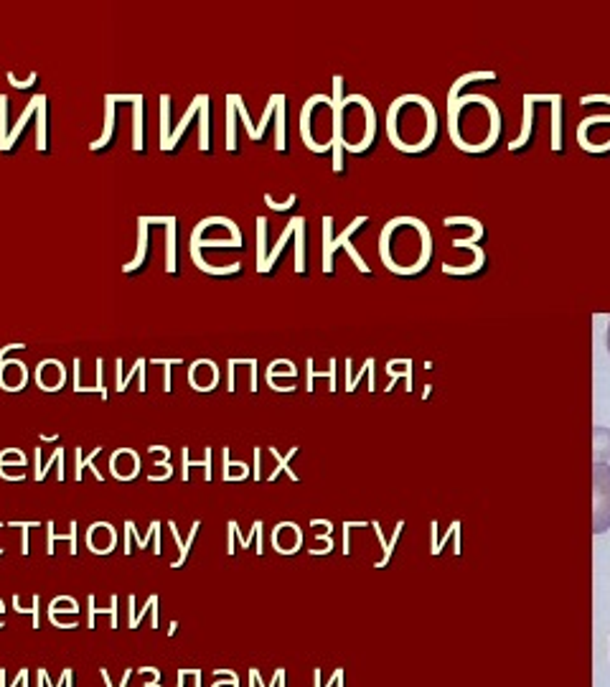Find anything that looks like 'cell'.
<instances>
[{
  "label": "cell",
  "instance_id": "cell-1",
  "mask_svg": "<svg viewBox=\"0 0 610 687\" xmlns=\"http://www.w3.org/2000/svg\"><path fill=\"white\" fill-rule=\"evenodd\" d=\"M430 255V232L420 222L407 220V242H399L394 232L384 227L381 232V260L399 275H412L425 268Z\"/></svg>",
  "mask_w": 610,
  "mask_h": 687
},
{
  "label": "cell",
  "instance_id": "cell-6",
  "mask_svg": "<svg viewBox=\"0 0 610 687\" xmlns=\"http://www.w3.org/2000/svg\"><path fill=\"white\" fill-rule=\"evenodd\" d=\"M67 382V369L56 362V359H46L36 367V384L43 392H56Z\"/></svg>",
  "mask_w": 610,
  "mask_h": 687
},
{
  "label": "cell",
  "instance_id": "cell-35",
  "mask_svg": "<svg viewBox=\"0 0 610 687\" xmlns=\"http://www.w3.org/2000/svg\"><path fill=\"white\" fill-rule=\"evenodd\" d=\"M54 440H59V436H41V443H54Z\"/></svg>",
  "mask_w": 610,
  "mask_h": 687
},
{
  "label": "cell",
  "instance_id": "cell-23",
  "mask_svg": "<svg viewBox=\"0 0 610 687\" xmlns=\"http://www.w3.org/2000/svg\"><path fill=\"white\" fill-rule=\"evenodd\" d=\"M49 614H79V603L72 596L54 598L49 606Z\"/></svg>",
  "mask_w": 610,
  "mask_h": 687
},
{
  "label": "cell",
  "instance_id": "cell-11",
  "mask_svg": "<svg viewBox=\"0 0 610 687\" xmlns=\"http://www.w3.org/2000/svg\"><path fill=\"white\" fill-rule=\"evenodd\" d=\"M115 94H107V99H104V110H107V122H104V133L99 140H94L89 146V151H102V148H107L109 143H112V135H115Z\"/></svg>",
  "mask_w": 610,
  "mask_h": 687
},
{
  "label": "cell",
  "instance_id": "cell-20",
  "mask_svg": "<svg viewBox=\"0 0 610 687\" xmlns=\"http://www.w3.org/2000/svg\"><path fill=\"white\" fill-rule=\"evenodd\" d=\"M99 453H102V448H94L89 453V456H87L85 461H82V450H77V474H74V479L82 481V471H85V468H92V471H94V479L102 481V484H104V474L99 471L97 466H94V458H97Z\"/></svg>",
  "mask_w": 610,
  "mask_h": 687
},
{
  "label": "cell",
  "instance_id": "cell-34",
  "mask_svg": "<svg viewBox=\"0 0 610 687\" xmlns=\"http://www.w3.org/2000/svg\"><path fill=\"white\" fill-rule=\"evenodd\" d=\"M38 672H41V677H43V682H46V685H49V672H46V669H38ZM61 680H64V672H61ZM61 680H59V682H56V685H54V687H61Z\"/></svg>",
  "mask_w": 610,
  "mask_h": 687
},
{
  "label": "cell",
  "instance_id": "cell-27",
  "mask_svg": "<svg viewBox=\"0 0 610 687\" xmlns=\"http://www.w3.org/2000/svg\"><path fill=\"white\" fill-rule=\"evenodd\" d=\"M8 527H18L21 529V535H23V548H21V553L28 555V529L31 527H41V524H38V522H11Z\"/></svg>",
  "mask_w": 610,
  "mask_h": 687
},
{
  "label": "cell",
  "instance_id": "cell-18",
  "mask_svg": "<svg viewBox=\"0 0 610 687\" xmlns=\"http://www.w3.org/2000/svg\"><path fill=\"white\" fill-rule=\"evenodd\" d=\"M168 524H170V532H173L175 542H178V558H175L173 563H170V568H183V563H186V558H188V548H191V542H194V537H196V532H199V524L201 522L191 524V532H188L186 545L181 542V535H178V527H175V522H168Z\"/></svg>",
  "mask_w": 610,
  "mask_h": 687
},
{
  "label": "cell",
  "instance_id": "cell-25",
  "mask_svg": "<svg viewBox=\"0 0 610 687\" xmlns=\"http://www.w3.org/2000/svg\"><path fill=\"white\" fill-rule=\"evenodd\" d=\"M79 614H49L51 624L59 629H77L79 627Z\"/></svg>",
  "mask_w": 610,
  "mask_h": 687
},
{
  "label": "cell",
  "instance_id": "cell-12",
  "mask_svg": "<svg viewBox=\"0 0 610 687\" xmlns=\"http://www.w3.org/2000/svg\"><path fill=\"white\" fill-rule=\"evenodd\" d=\"M87 603H89V619H87V629H94V621H97V616H107L109 629H117V596L109 598V606H94V596L87 598Z\"/></svg>",
  "mask_w": 610,
  "mask_h": 687
},
{
  "label": "cell",
  "instance_id": "cell-7",
  "mask_svg": "<svg viewBox=\"0 0 610 687\" xmlns=\"http://www.w3.org/2000/svg\"><path fill=\"white\" fill-rule=\"evenodd\" d=\"M109 468H112V476L117 481H133L140 474V456L130 448H120L112 453Z\"/></svg>",
  "mask_w": 610,
  "mask_h": 687
},
{
  "label": "cell",
  "instance_id": "cell-3",
  "mask_svg": "<svg viewBox=\"0 0 610 687\" xmlns=\"http://www.w3.org/2000/svg\"><path fill=\"white\" fill-rule=\"evenodd\" d=\"M364 222H366V217H356V220H354V225H351L339 239H331V217H326V222H323V234H326V239H323V255H326V260H323V270H326V273H333V255H336L341 247L349 249V255L356 260V265H359V270H361V273H369L366 265L359 260V252L349 244V237L364 225Z\"/></svg>",
  "mask_w": 610,
  "mask_h": 687
},
{
  "label": "cell",
  "instance_id": "cell-5",
  "mask_svg": "<svg viewBox=\"0 0 610 687\" xmlns=\"http://www.w3.org/2000/svg\"><path fill=\"white\" fill-rule=\"evenodd\" d=\"M188 382L196 392H212L219 382V369L212 359H199L188 369Z\"/></svg>",
  "mask_w": 610,
  "mask_h": 687
},
{
  "label": "cell",
  "instance_id": "cell-4",
  "mask_svg": "<svg viewBox=\"0 0 610 687\" xmlns=\"http://www.w3.org/2000/svg\"><path fill=\"white\" fill-rule=\"evenodd\" d=\"M117 545V532L109 522H94L87 532V548L94 555H109Z\"/></svg>",
  "mask_w": 610,
  "mask_h": 687
},
{
  "label": "cell",
  "instance_id": "cell-13",
  "mask_svg": "<svg viewBox=\"0 0 610 687\" xmlns=\"http://www.w3.org/2000/svg\"><path fill=\"white\" fill-rule=\"evenodd\" d=\"M592 456L595 463H610V431L603 426H595L592 431Z\"/></svg>",
  "mask_w": 610,
  "mask_h": 687
},
{
  "label": "cell",
  "instance_id": "cell-26",
  "mask_svg": "<svg viewBox=\"0 0 610 687\" xmlns=\"http://www.w3.org/2000/svg\"><path fill=\"white\" fill-rule=\"evenodd\" d=\"M257 237H260V262H257V270L265 273L267 270V260H265V237H267V225L265 220L257 222Z\"/></svg>",
  "mask_w": 610,
  "mask_h": 687
},
{
  "label": "cell",
  "instance_id": "cell-39",
  "mask_svg": "<svg viewBox=\"0 0 610 687\" xmlns=\"http://www.w3.org/2000/svg\"><path fill=\"white\" fill-rule=\"evenodd\" d=\"M3 611H6V606H3V601H0V616H3Z\"/></svg>",
  "mask_w": 610,
  "mask_h": 687
},
{
  "label": "cell",
  "instance_id": "cell-36",
  "mask_svg": "<svg viewBox=\"0 0 610 687\" xmlns=\"http://www.w3.org/2000/svg\"><path fill=\"white\" fill-rule=\"evenodd\" d=\"M175 629H178V621H170V627H168V634H175Z\"/></svg>",
  "mask_w": 610,
  "mask_h": 687
},
{
  "label": "cell",
  "instance_id": "cell-2",
  "mask_svg": "<svg viewBox=\"0 0 610 687\" xmlns=\"http://www.w3.org/2000/svg\"><path fill=\"white\" fill-rule=\"evenodd\" d=\"M610 529V463L592 466V532Z\"/></svg>",
  "mask_w": 610,
  "mask_h": 687
},
{
  "label": "cell",
  "instance_id": "cell-10",
  "mask_svg": "<svg viewBox=\"0 0 610 687\" xmlns=\"http://www.w3.org/2000/svg\"><path fill=\"white\" fill-rule=\"evenodd\" d=\"M135 107V138H133V151L140 153L146 151V97L135 94L133 97Z\"/></svg>",
  "mask_w": 610,
  "mask_h": 687
},
{
  "label": "cell",
  "instance_id": "cell-17",
  "mask_svg": "<svg viewBox=\"0 0 610 687\" xmlns=\"http://www.w3.org/2000/svg\"><path fill=\"white\" fill-rule=\"evenodd\" d=\"M36 148L38 151H49V120H46V94H41L36 110Z\"/></svg>",
  "mask_w": 610,
  "mask_h": 687
},
{
  "label": "cell",
  "instance_id": "cell-28",
  "mask_svg": "<svg viewBox=\"0 0 610 687\" xmlns=\"http://www.w3.org/2000/svg\"><path fill=\"white\" fill-rule=\"evenodd\" d=\"M153 364H160L165 369V392H170V367L173 364H183L181 359H153Z\"/></svg>",
  "mask_w": 610,
  "mask_h": 687
},
{
  "label": "cell",
  "instance_id": "cell-15",
  "mask_svg": "<svg viewBox=\"0 0 610 687\" xmlns=\"http://www.w3.org/2000/svg\"><path fill=\"white\" fill-rule=\"evenodd\" d=\"M46 529H49V537H46V553L54 555V542L64 540V542H69V545H72V548H69V553L77 555V522H74V519L69 522V532H61V535H56L54 522H46Z\"/></svg>",
  "mask_w": 610,
  "mask_h": 687
},
{
  "label": "cell",
  "instance_id": "cell-40",
  "mask_svg": "<svg viewBox=\"0 0 610 687\" xmlns=\"http://www.w3.org/2000/svg\"><path fill=\"white\" fill-rule=\"evenodd\" d=\"M3 627H6V621H3V616H0V629H3Z\"/></svg>",
  "mask_w": 610,
  "mask_h": 687
},
{
  "label": "cell",
  "instance_id": "cell-29",
  "mask_svg": "<svg viewBox=\"0 0 610 687\" xmlns=\"http://www.w3.org/2000/svg\"><path fill=\"white\" fill-rule=\"evenodd\" d=\"M36 80H38V74L36 72H31L26 80H18L16 74L13 72H8V82H11L13 87H18V90H26V87H31V85H36Z\"/></svg>",
  "mask_w": 610,
  "mask_h": 687
},
{
  "label": "cell",
  "instance_id": "cell-21",
  "mask_svg": "<svg viewBox=\"0 0 610 687\" xmlns=\"http://www.w3.org/2000/svg\"><path fill=\"white\" fill-rule=\"evenodd\" d=\"M13 608L18 614H31L33 616V629H41V596H33V606H21V598L13 596Z\"/></svg>",
  "mask_w": 610,
  "mask_h": 687
},
{
  "label": "cell",
  "instance_id": "cell-8",
  "mask_svg": "<svg viewBox=\"0 0 610 687\" xmlns=\"http://www.w3.org/2000/svg\"><path fill=\"white\" fill-rule=\"evenodd\" d=\"M28 382V369H26L23 362L18 359H3L0 362V387L6 392H18V389L26 387Z\"/></svg>",
  "mask_w": 610,
  "mask_h": 687
},
{
  "label": "cell",
  "instance_id": "cell-19",
  "mask_svg": "<svg viewBox=\"0 0 610 687\" xmlns=\"http://www.w3.org/2000/svg\"><path fill=\"white\" fill-rule=\"evenodd\" d=\"M165 270L175 275V217L165 220Z\"/></svg>",
  "mask_w": 610,
  "mask_h": 687
},
{
  "label": "cell",
  "instance_id": "cell-14",
  "mask_svg": "<svg viewBox=\"0 0 610 687\" xmlns=\"http://www.w3.org/2000/svg\"><path fill=\"white\" fill-rule=\"evenodd\" d=\"M199 107H201V94L194 99V102H191V107H188V112H186V115H183V120L178 122V128H175L173 133L168 135V140H165V143H160V148H163V151H175V146H178V140H181V135L186 133V128H188V125H191V117L199 115Z\"/></svg>",
  "mask_w": 610,
  "mask_h": 687
},
{
  "label": "cell",
  "instance_id": "cell-30",
  "mask_svg": "<svg viewBox=\"0 0 610 687\" xmlns=\"http://www.w3.org/2000/svg\"><path fill=\"white\" fill-rule=\"evenodd\" d=\"M143 369H146V359H138V362H135V367H133V369H130V374H127V377L122 379V382H117V392H125V389H127V382H130V379H133L135 374H140V372H143Z\"/></svg>",
  "mask_w": 610,
  "mask_h": 687
},
{
  "label": "cell",
  "instance_id": "cell-38",
  "mask_svg": "<svg viewBox=\"0 0 610 687\" xmlns=\"http://www.w3.org/2000/svg\"><path fill=\"white\" fill-rule=\"evenodd\" d=\"M608 352H610V323H608Z\"/></svg>",
  "mask_w": 610,
  "mask_h": 687
},
{
  "label": "cell",
  "instance_id": "cell-32",
  "mask_svg": "<svg viewBox=\"0 0 610 687\" xmlns=\"http://www.w3.org/2000/svg\"><path fill=\"white\" fill-rule=\"evenodd\" d=\"M138 672H140V675H148V677H151V682H148V685H143V687H160V685H158V680H160V669H156V667H140Z\"/></svg>",
  "mask_w": 610,
  "mask_h": 687
},
{
  "label": "cell",
  "instance_id": "cell-37",
  "mask_svg": "<svg viewBox=\"0 0 610 687\" xmlns=\"http://www.w3.org/2000/svg\"><path fill=\"white\" fill-rule=\"evenodd\" d=\"M214 687H236V685H234V682H227V685H222V682H217V685H214Z\"/></svg>",
  "mask_w": 610,
  "mask_h": 687
},
{
  "label": "cell",
  "instance_id": "cell-9",
  "mask_svg": "<svg viewBox=\"0 0 610 687\" xmlns=\"http://www.w3.org/2000/svg\"><path fill=\"white\" fill-rule=\"evenodd\" d=\"M148 252H151V220L148 217H140L138 220V252H135L133 262H127L125 273H135L148 262Z\"/></svg>",
  "mask_w": 610,
  "mask_h": 687
},
{
  "label": "cell",
  "instance_id": "cell-16",
  "mask_svg": "<svg viewBox=\"0 0 610 687\" xmlns=\"http://www.w3.org/2000/svg\"><path fill=\"white\" fill-rule=\"evenodd\" d=\"M127 629H138L140 621H143V616L146 614H156L158 616V596H151L148 598V603L143 606V611H135V596L127 598Z\"/></svg>",
  "mask_w": 610,
  "mask_h": 687
},
{
  "label": "cell",
  "instance_id": "cell-31",
  "mask_svg": "<svg viewBox=\"0 0 610 687\" xmlns=\"http://www.w3.org/2000/svg\"><path fill=\"white\" fill-rule=\"evenodd\" d=\"M61 458H64V448H56V450H54V456H51V463H46V466H43L41 471H36V481L46 479V474H49V468L54 466V463H59Z\"/></svg>",
  "mask_w": 610,
  "mask_h": 687
},
{
  "label": "cell",
  "instance_id": "cell-24",
  "mask_svg": "<svg viewBox=\"0 0 610 687\" xmlns=\"http://www.w3.org/2000/svg\"><path fill=\"white\" fill-rule=\"evenodd\" d=\"M8 466H18L23 468L26 466V453L18 448H8L0 453V468H8Z\"/></svg>",
  "mask_w": 610,
  "mask_h": 687
},
{
  "label": "cell",
  "instance_id": "cell-22",
  "mask_svg": "<svg viewBox=\"0 0 610 687\" xmlns=\"http://www.w3.org/2000/svg\"><path fill=\"white\" fill-rule=\"evenodd\" d=\"M125 529L130 532V537H135V540H138V548H146L148 542H151V537L160 535V522H158V519H153L151 529H148V535H138V532H135V522H125Z\"/></svg>",
  "mask_w": 610,
  "mask_h": 687
},
{
  "label": "cell",
  "instance_id": "cell-33",
  "mask_svg": "<svg viewBox=\"0 0 610 687\" xmlns=\"http://www.w3.org/2000/svg\"><path fill=\"white\" fill-rule=\"evenodd\" d=\"M99 675H102V682L107 687H112V682H109V675H107V669H99ZM130 677H133V669H125V675H122V682L117 687H127V682H130Z\"/></svg>",
  "mask_w": 610,
  "mask_h": 687
}]
</instances>
